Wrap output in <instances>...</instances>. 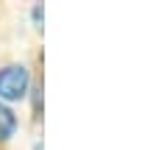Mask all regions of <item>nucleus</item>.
<instances>
[{"instance_id":"nucleus-1","label":"nucleus","mask_w":159,"mask_h":150,"mask_svg":"<svg viewBox=\"0 0 159 150\" xmlns=\"http://www.w3.org/2000/svg\"><path fill=\"white\" fill-rule=\"evenodd\" d=\"M31 92V72L25 64H6L0 70V100L17 103L25 100Z\"/></svg>"},{"instance_id":"nucleus-4","label":"nucleus","mask_w":159,"mask_h":150,"mask_svg":"<svg viewBox=\"0 0 159 150\" xmlns=\"http://www.w3.org/2000/svg\"><path fill=\"white\" fill-rule=\"evenodd\" d=\"M34 150H42V145H34Z\"/></svg>"},{"instance_id":"nucleus-3","label":"nucleus","mask_w":159,"mask_h":150,"mask_svg":"<svg viewBox=\"0 0 159 150\" xmlns=\"http://www.w3.org/2000/svg\"><path fill=\"white\" fill-rule=\"evenodd\" d=\"M31 19H34V28H42V22H45V3H42V0L34 3V8H31Z\"/></svg>"},{"instance_id":"nucleus-2","label":"nucleus","mask_w":159,"mask_h":150,"mask_svg":"<svg viewBox=\"0 0 159 150\" xmlns=\"http://www.w3.org/2000/svg\"><path fill=\"white\" fill-rule=\"evenodd\" d=\"M17 128H20V122H17L14 109H11L8 103H3V100H0V142L11 139V136L17 134Z\"/></svg>"}]
</instances>
